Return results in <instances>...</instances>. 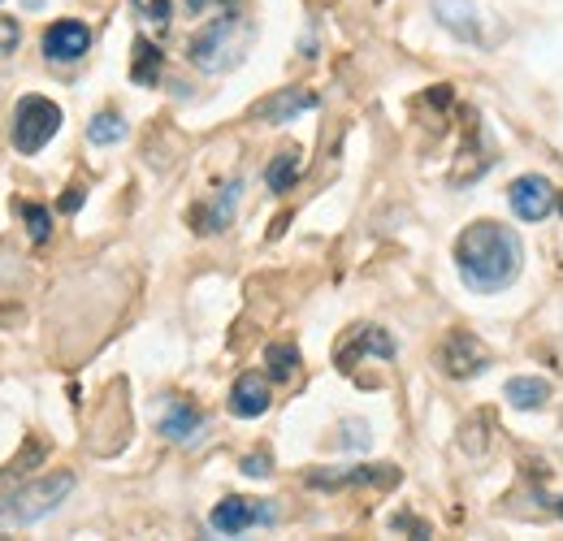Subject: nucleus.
Returning a JSON list of instances; mask_svg holds the SVG:
<instances>
[{
  "label": "nucleus",
  "mask_w": 563,
  "mask_h": 541,
  "mask_svg": "<svg viewBox=\"0 0 563 541\" xmlns=\"http://www.w3.org/2000/svg\"><path fill=\"white\" fill-rule=\"evenodd\" d=\"M269 464H273L269 455H247L243 459V472H247V477H269V472H273Z\"/></svg>",
  "instance_id": "25"
},
{
  "label": "nucleus",
  "mask_w": 563,
  "mask_h": 541,
  "mask_svg": "<svg viewBox=\"0 0 563 541\" xmlns=\"http://www.w3.org/2000/svg\"><path fill=\"white\" fill-rule=\"evenodd\" d=\"M299 169H304V156H299V148H286V152H278L269 161V169H265V182H269V191H278V195H286L299 182Z\"/></svg>",
  "instance_id": "16"
},
{
  "label": "nucleus",
  "mask_w": 563,
  "mask_h": 541,
  "mask_svg": "<svg viewBox=\"0 0 563 541\" xmlns=\"http://www.w3.org/2000/svg\"><path fill=\"white\" fill-rule=\"evenodd\" d=\"M486 364H490L486 347H481L473 334H464V329H455L447 338V347H442V368H447L451 377H477Z\"/></svg>",
  "instance_id": "8"
},
{
  "label": "nucleus",
  "mask_w": 563,
  "mask_h": 541,
  "mask_svg": "<svg viewBox=\"0 0 563 541\" xmlns=\"http://www.w3.org/2000/svg\"><path fill=\"white\" fill-rule=\"evenodd\" d=\"M507 403L520 407V412H533V407H542L546 399H551V381L542 377H512L507 381Z\"/></svg>",
  "instance_id": "15"
},
{
  "label": "nucleus",
  "mask_w": 563,
  "mask_h": 541,
  "mask_svg": "<svg viewBox=\"0 0 563 541\" xmlns=\"http://www.w3.org/2000/svg\"><path fill=\"white\" fill-rule=\"evenodd\" d=\"M87 48H91V26L87 22H74V18H61V22H52L48 31H44V57L48 61H78V57H87Z\"/></svg>",
  "instance_id": "7"
},
{
  "label": "nucleus",
  "mask_w": 563,
  "mask_h": 541,
  "mask_svg": "<svg viewBox=\"0 0 563 541\" xmlns=\"http://www.w3.org/2000/svg\"><path fill=\"white\" fill-rule=\"evenodd\" d=\"M156 74H161V48L148 44V39H135V65H130V78L139 87H152Z\"/></svg>",
  "instance_id": "18"
},
{
  "label": "nucleus",
  "mask_w": 563,
  "mask_h": 541,
  "mask_svg": "<svg viewBox=\"0 0 563 541\" xmlns=\"http://www.w3.org/2000/svg\"><path fill=\"white\" fill-rule=\"evenodd\" d=\"M130 5H135L152 26H165L169 22V0H130Z\"/></svg>",
  "instance_id": "23"
},
{
  "label": "nucleus",
  "mask_w": 563,
  "mask_h": 541,
  "mask_svg": "<svg viewBox=\"0 0 563 541\" xmlns=\"http://www.w3.org/2000/svg\"><path fill=\"white\" fill-rule=\"evenodd\" d=\"M559 213H563V200H559Z\"/></svg>",
  "instance_id": "29"
},
{
  "label": "nucleus",
  "mask_w": 563,
  "mask_h": 541,
  "mask_svg": "<svg viewBox=\"0 0 563 541\" xmlns=\"http://www.w3.org/2000/svg\"><path fill=\"white\" fill-rule=\"evenodd\" d=\"M395 529H412V533H421V537L429 533V529H425L421 520H408V516H395Z\"/></svg>",
  "instance_id": "27"
},
{
  "label": "nucleus",
  "mask_w": 563,
  "mask_h": 541,
  "mask_svg": "<svg viewBox=\"0 0 563 541\" xmlns=\"http://www.w3.org/2000/svg\"><path fill=\"white\" fill-rule=\"evenodd\" d=\"M208 524H213V533H221V537H239L243 529H252V524H273V507L230 494V498H221V503L213 507Z\"/></svg>",
  "instance_id": "5"
},
{
  "label": "nucleus",
  "mask_w": 563,
  "mask_h": 541,
  "mask_svg": "<svg viewBox=\"0 0 563 541\" xmlns=\"http://www.w3.org/2000/svg\"><path fill=\"white\" fill-rule=\"evenodd\" d=\"M74 490V472H52V477H39L22 490H13L0 498V529H22V524H35L52 516Z\"/></svg>",
  "instance_id": "2"
},
{
  "label": "nucleus",
  "mask_w": 563,
  "mask_h": 541,
  "mask_svg": "<svg viewBox=\"0 0 563 541\" xmlns=\"http://www.w3.org/2000/svg\"><path fill=\"white\" fill-rule=\"evenodd\" d=\"M87 139H91V143H100V148H109V143L126 139V122H122V113H113V109L96 113V117L87 122Z\"/></svg>",
  "instance_id": "19"
},
{
  "label": "nucleus",
  "mask_w": 563,
  "mask_h": 541,
  "mask_svg": "<svg viewBox=\"0 0 563 541\" xmlns=\"http://www.w3.org/2000/svg\"><path fill=\"white\" fill-rule=\"evenodd\" d=\"M382 355V360H395V342L386 338V329H377V325H364L356 338H351V347H343L338 351V368L343 373H351L356 368V355Z\"/></svg>",
  "instance_id": "12"
},
{
  "label": "nucleus",
  "mask_w": 563,
  "mask_h": 541,
  "mask_svg": "<svg viewBox=\"0 0 563 541\" xmlns=\"http://www.w3.org/2000/svg\"><path fill=\"white\" fill-rule=\"evenodd\" d=\"M507 200H512L520 221H546L555 208V187L542 174H520L512 187H507Z\"/></svg>",
  "instance_id": "6"
},
{
  "label": "nucleus",
  "mask_w": 563,
  "mask_h": 541,
  "mask_svg": "<svg viewBox=\"0 0 563 541\" xmlns=\"http://www.w3.org/2000/svg\"><path fill=\"white\" fill-rule=\"evenodd\" d=\"M78 204H83V191H78V187H70V191L61 195V213H74Z\"/></svg>",
  "instance_id": "26"
},
{
  "label": "nucleus",
  "mask_w": 563,
  "mask_h": 541,
  "mask_svg": "<svg viewBox=\"0 0 563 541\" xmlns=\"http://www.w3.org/2000/svg\"><path fill=\"white\" fill-rule=\"evenodd\" d=\"M438 22L460 39H477V5L473 0H434Z\"/></svg>",
  "instance_id": "13"
},
{
  "label": "nucleus",
  "mask_w": 563,
  "mask_h": 541,
  "mask_svg": "<svg viewBox=\"0 0 563 541\" xmlns=\"http://www.w3.org/2000/svg\"><path fill=\"white\" fill-rule=\"evenodd\" d=\"M230 412L239 420H256L269 412V386L260 373H243L239 381L230 386Z\"/></svg>",
  "instance_id": "9"
},
{
  "label": "nucleus",
  "mask_w": 563,
  "mask_h": 541,
  "mask_svg": "<svg viewBox=\"0 0 563 541\" xmlns=\"http://www.w3.org/2000/svg\"><path fill=\"white\" fill-rule=\"evenodd\" d=\"M525 265V243L512 226L499 221H473L460 239H455V269H460L464 286L477 295H499L520 277Z\"/></svg>",
  "instance_id": "1"
},
{
  "label": "nucleus",
  "mask_w": 563,
  "mask_h": 541,
  "mask_svg": "<svg viewBox=\"0 0 563 541\" xmlns=\"http://www.w3.org/2000/svg\"><path fill=\"white\" fill-rule=\"evenodd\" d=\"M265 364H269L273 381H291L295 368H299V351L291 347V342H269V347H265Z\"/></svg>",
  "instance_id": "20"
},
{
  "label": "nucleus",
  "mask_w": 563,
  "mask_h": 541,
  "mask_svg": "<svg viewBox=\"0 0 563 541\" xmlns=\"http://www.w3.org/2000/svg\"><path fill=\"white\" fill-rule=\"evenodd\" d=\"M18 213L26 217V234H31V243H44L52 234V213L44 204H18Z\"/></svg>",
  "instance_id": "21"
},
{
  "label": "nucleus",
  "mask_w": 563,
  "mask_h": 541,
  "mask_svg": "<svg viewBox=\"0 0 563 541\" xmlns=\"http://www.w3.org/2000/svg\"><path fill=\"white\" fill-rule=\"evenodd\" d=\"M200 429H204V416L187 403H169V412L161 416V433L169 442H191Z\"/></svg>",
  "instance_id": "14"
},
{
  "label": "nucleus",
  "mask_w": 563,
  "mask_h": 541,
  "mask_svg": "<svg viewBox=\"0 0 563 541\" xmlns=\"http://www.w3.org/2000/svg\"><path fill=\"white\" fill-rule=\"evenodd\" d=\"M308 485H325V490H334V485H399V468L395 464H373V468H351L343 477H330V472H312Z\"/></svg>",
  "instance_id": "10"
},
{
  "label": "nucleus",
  "mask_w": 563,
  "mask_h": 541,
  "mask_svg": "<svg viewBox=\"0 0 563 541\" xmlns=\"http://www.w3.org/2000/svg\"><path fill=\"white\" fill-rule=\"evenodd\" d=\"M22 44V26L13 18H0V57H13Z\"/></svg>",
  "instance_id": "22"
},
{
  "label": "nucleus",
  "mask_w": 563,
  "mask_h": 541,
  "mask_svg": "<svg viewBox=\"0 0 563 541\" xmlns=\"http://www.w3.org/2000/svg\"><path fill=\"white\" fill-rule=\"evenodd\" d=\"M343 446H369V425L364 420H343Z\"/></svg>",
  "instance_id": "24"
},
{
  "label": "nucleus",
  "mask_w": 563,
  "mask_h": 541,
  "mask_svg": "<svg viewBox=\"0 0 563 541\" xmlns=\"http://www.w3.org/2000/svg\"><path fill=\"white\" fill-rule=\"evenodd\" d=\"M61 130V109L48 96H22L13 109V148L22 156H35L44 143Z\"/></svg>",
  "instance_id": "4"
},
{
  "label": "nucleus",
  "mask_w": 563,
  "mask_h": 541,
  "mask_svg": "<svg viewBox=\"0 0 563 541\" xmlns=\"http://www.w3.org/2000/svg\"><path fill=\"white\" fill-rule=\"evenodd\" d=\"M234 200H239V182H230L226 187V195H221V200L208 208H200V213H195L191 221H195V230H204V234H217V230H226L230 226V213H234Z\"/></svg>",
  "instance_id": "17"
},
{
  "label": "nucleus",
  "mask_w": 563,
  "mask_h": 541,
  "mask_svg": "<svg viewBox=\"0 0 563 541\" xmlns=\"http://www.w3.org/2000/svg\"><path fill=\"white\" fill-rule=\"evenodd\" d=\"M247 22L239 18V13H226V18H213L204 26L200 35L187 44V57L195 70H204V74H221V70H230L234 61L243 57V44H247Z\"/></svg>",
  "instance_id": "3"
},
{
  "label": "nucleus",
  "mask_w": 563,
  "mask_h": 541,
  "mask_svg": "<svg viewBox=\"0 0 563 541\" xmlns=\"http://www.w3.org/2000/svg\"><path fill=\"white\" fill-rule=\"evenodd\" d=\"M317 109V96L304 87H286L278 96H269L265 104H256V117H265V122H291L295 113H308Z\"/></svg>",
  "instance_id": "11"
},
{
  "label": "nucleus",
  "mask_w": 563,
  "mask_h": 541,
  "mask_svg": "<svg viewBox=\"0 0 563 541\" xmlns=\"http://www.w3.org/2000/svg\"><path fill=\"white\" fill-rule=\"evenodd\" d=\"M213 5H217V0H187L191 13H204V9H213Z\"/></svg>",
  "instance_id": "28"
}]
</instances>
